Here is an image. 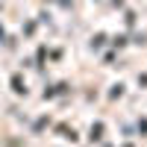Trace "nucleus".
<instances>
[{
  "label": "nucleus",
  "mask_w": 147,
  "mask_h": 147,
  "mask_svg": "<svg viewBox=\"0 0 147 147\" xmlns=\"http://www.w3.org/2000/svg\"><path fill=\"white\" fill-rule=\"evenodd\" d=\"M12 85H15V91H24V82H21V77H15V80H12Z\"/></svg>",
  "instance_id": "f257e3e1"
}]
</instances>
